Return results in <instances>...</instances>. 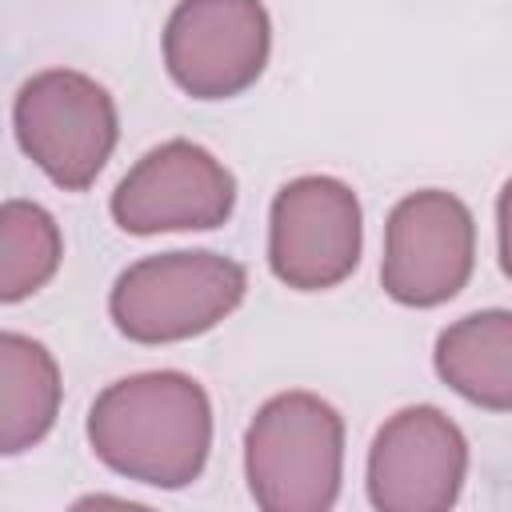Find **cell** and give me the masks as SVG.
<instances>
[{
	"label": "cell",
	"mask_w": 512,
	"mask_h": 512,
	"mask_svg": "<svg viewBox=\"0 0 512 512\" xmlns=\"http://www.w3.org/2000/svg\"><path fill=\"white\" fill-rule=\"evenodd\" d=\"M88 444L116 476L152 488H184L208 464V392L192 376L168 368L124 376L92 400Z\"/></svg>",
	"instance_id": "6da1fadb"
},
{
	"label": "cell",
	"mask_w": 512,
	"mask_h": 512,
	"mask_svg": "<svg viewBox=\"0 0 512 512\" xmlns=\"http://www.w3.org/2000/svg\"><path fill=\"white\" fill-rule=\"evenodd\" d=\"M344 420L312 392L272 396L244 432L248 492L264 512H324L340 496Z\"/></svg>",
	"instance_id": "7a4b0ae2"
},
{
	"label": "cell",
	"mask_w": 512,
	"mask_h": 512,
	"mask_svg": "<svg viewBox=\"0 0 512 512\" xmlns=\"http://www.w3.org/2000/svg\"><path fill=\"white\" fill-rule=\"evenodd\" d=\"M248 292V272L220 252H160L128 264L108 296L112 324L136 344H176L216 328Z\"/></svg>",
	"instance_id": "3957f363"
},
{
	"label": "cell",
	"mask_w": 512,
	"mask_h": 512,
	"mask_svg": "<svg viewBox=\"0 0 512 512\" xmlns=\"http://www.w3.org/2000/svg\"><path fill=\"white\" fill-rule=\"evenodd\" d=\"M12 128L24 156L64 192H84L120 136L112 96L72 68H48L24 80L12 104Z\"/></svg>",
	"instance_id": "277c9868"
},
{
	"label": "cell",
	"mask_w": 512,
	"mask_h": 512,
	"mask_svg": "<svg viewBox=\"0 0 512 512\" xmlns=\"http://www.w3.org/2000/svg\"><path fill=\"white\" fill-rule=\"evenodd\" d=\"M364 224L356 192L336 176L288 180L268 216V264L296 292H324L360 264Z\"/></svg>",
	"instance_id": "5b68a950"
},
{
	"label": "cell",
	"mask_w": 512,
	"mask_h": 512,
	"mask_svg": "<svg viewBox=\"0 0 512 512\" xmlns=\"http://www.w3.org/2000/svg\"><path fill=\"white\" fill-rule=\"evenodd\" d=\"M476 268V220L452 192L404 196L384 224L380 284L396 304L436 308L452 300Z\"/></svg>",
	"instance_id": "8992f818"
},
{
	"label": "cell",
	"mask_w": 512,
	"mask_h": 512,
	"mask_svg": "<svg viewBox=\"0 0 512 512\" xmlns=\"http://www.w3.org/2000/svg\"><path fill=\"white\" fill-rule=\"evenodd\" d=\"M272 24L260 0H180L164 28V64L192 100H228L268 64Z\"/></svg>",
	"instance_id": "52a82bcc"
},
{
	"label": "cell",
	"mask_w": 512,
	"mask_h": 512,
	"mask_svg": "<svg viewBox=\"0 0 512 512\" xmlns=\"http://www.w3.org/2000/svg\"><path fill=\"white\" fill-rule=\"evenodd\" d=\"M112 220L132 236L208 232L236 208L232 172L192 140H168L144 152L112 192Z\"/></svg>",
	"instance_id": "ba28073f"
},
{
	"label": "cell",
	"mask_w": 512,
	"mask_h": 512,
	"mask_svg": "<svg viewBox=\"0 0 512 512\" xmlns=\"http://www.w3.org/2000/svg\"><path fill=\"white\" fill-rule=\"evenodd\" d=\"M468 472L464 432L432 404L388 416L368 448V500L380 512H444Z\"/></svg>",
	"instance_id": "9c48e42d"
},
{
	"label": "cell",
	"mask_w": 512,
	"mask_h": 512,
	"mask_svg": "<svg viewBox=\"0 0 512 512\" xmlns=\"http://www.w3.org/2000/svg\"><path fill=\"white\" fill-rule=\"evenodd\" d=\"M436 372L464 400L508 412L512 408V312L488 308L448 324L436 340Z\"/></svg>",
	"instance_id": "30bf717a"
},
{
	"label": "cell",
	"mask_w": 512,
	"mask_h": 512,
	"mask_svg": "<svg viewBox=\"0 0 512 512\" xmlns=\"http://www.w3.org/2000/svg\"><path fill=\"white\" fill-rule=\"evenodd\" d=\"M60 368L52 352L20 332H0V456L40 444L60 412Z\"/></svg>",
	"instance_id": "8fae6325"
},
{
	"label": "cell",
	"mask_w": 512,
	"mask_h": 512,
	"mask_svg": "<svg viewBox=\"0 0 512 512\" xmlns=\"http://www.w3.org/2000/svg\"><path fill=\"white\" fill-rule=\"evenodd\" d=\"M64 256L60 224L32 200L0 204V304L28 300L40 292Z\"/></svg>",
	"instance_id": "7c38bea8"
}]
</instances>
